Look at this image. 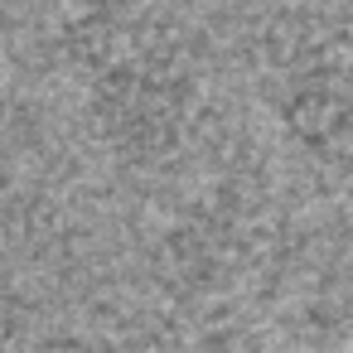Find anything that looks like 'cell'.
<instances>
[{
    "label": "cell",
    "mask_w": 353,
    "mask_h": 353,
    "mask_svg": "<svg viewBox=\"0 0 353 353\" xmlns=\"http://www.w3.org/2000/svg\"><path fill=\"white\" fill-rule=\"evenodd\" d=\"M348 25L339 10H300L271 25L261 54V97L285 141L314 160L343 165L353 141Z\"/></svg>",
    "instance_id": "6da1fadb"
},
{
    "label": "cell",
    "mask_w": 353,
    "mask_h": 353,
    "mask_svg": "<svg viewBox=\"0 0 353 353\" xmlns=\"http://www.w3.org/2000/svg\"><path fill=\"white\" fill-rule=\"evenodd\" d=\"M199 117V83L189 63L165 49L131 39L88 73V121L97 141L126 165L170 160Z\"/></svg>",
    "instance_id": "7a4b0ae2"
},
{
    "label": "cell",
    "mask_w": 353,
    "mask_h": 353,
    "mask_svg": "<svg viewBox=\"0 0 353 353\" xmlns=\"http://www.w3.org/2000/svg\"><path fill=\"white\" fill-rule=\"evenodd\" d=\"M252 247V218L232 199L194 203L165 237V266L184 290H218L228 285Z\"/></svg>",
    "instance_id": "3957f363"
},
{
    "label": "cell",
    "mask_w": 353,
    "mask_h": 353,
    "mask_svg": "<svg viewBox=\"0 0 353 353\" xmlns=\"http://www.w3.org/2000/svg\"><path fill=\"white\" fill-rule=\"evenodd\" d=\"M63 6H68V34H63L68 59L92 73L136 39V15L150 0H63Z\"/></svg>",
    "instance_id": "277c9868"
},
{
    "label": "cell",
    "mask_w": 353,
    "mask_h": 353,
    "mask_svg": "<svg viewBox=\"0 0 353 353\" xmlns=\"http://www.w3.org/2000/svg\"><path fill=\"white\" fill-rule=\"evenodd\" d=\"M194 353H266V343L247 329V324H208L194 339Z\"/></svg>",
    "instance_id": "5b68a950"
},
{
    "label": "cell",
    "mask_w": 353,
    "mask_h": 353,
    "mask_svg": "<svg viewBox=\"0 0 353 353\" xmlns=\"http://www.w3.org/2000/svg\"><path fill=\"white\" fill-rule=\"evenodd\" d=\"M39 353H117L102 334H54Z\"/></svg>",
    "instance_id": "8992f818"
},
{
    "label": "cell",
    "mask_w": 353,
    "mask_h": 353,
    "mask_svg": "<svg viewBox=\"0 0 353 353\" xmlns=\"http://www.w3.org/2000/svg\"><path fill=\"white\" fill-rule=\"evenodd\" d=\"M15 324H20V290H15L10 271L0 266V339H6Z\"/></svg>",
    "instance_id": "52a82bcc"
}]
</instances>
